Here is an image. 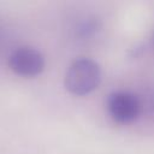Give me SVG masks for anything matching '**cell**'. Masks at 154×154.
<instances>
[{
	"label": "cell",
	"instance_id": "1",
	"mask_svg": "<svg viewBox=\"0 0 154 154\" xmlns=\"http://www.w3.org/2000/svg\"><path fill=\"white\" fill-rule=\"evenodd\" d=\"M101 81V70L96 61L89 58L75 60L65 76V88L73 95L83 96L94 91Z\"/></svg>",
	"mask_w": 154,
	"mask_h": 154
},
{
	"label": "cell",
	"instance_id": "2",
	"mask_svg": "<svg viewBox=\"0 0 154 154\" xmlns=\"http://www.w3.org/2000/svg\"><path fill=\"white\" fill-rule=\"evenodd\" d=\"M106 108L113 122L129 124L135 122L141 113V101L137 95L130 91H113L108 95Z\"/></svg>",
	"mask_w": 154,
	"mask_h": 154
},
{
	"label": "cell",
	"instance_id": "3",
	"mask_svg": "<svg viewBox=\"0 0 154 154\" xmlns=\"http://www.w3.org/2000/svg\"><path fill=\"white\" fill-rule=\"evenodd\" d=\"M45 57L32 47H19L8 57L10 69L22 77H35L45 70Z\"/></svg>",
	"mask_w": 154,
	"mask_h": 154
},
{
	"label": "cell",
	"instance_id": "4",
	"mask_svg": "<svg viewBox=\"0 0 154 154\" xmlns=\"http://www.w3.org/2000/svg\"><path fill=\"white\" fill-rule=\"evenodd\" d=\"M153 43H154V36H153Z\"/></svg>",
	"mask_w": 154,
	"mask_h": 154
}]
</instances>
